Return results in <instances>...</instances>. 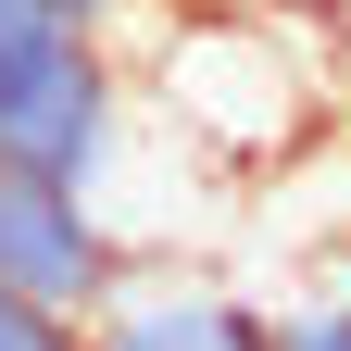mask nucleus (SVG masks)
Returning <instances> with one entry per match:
<instances>
[{"mask_svg": "<svg viewBox=\"0 0 351 351\" xmlns=\"http://www.w3.org/2000/svg\"><path fill=\"white\" fill-rule=\"evenodd\" d=\"M138 101L189 138L213 176H276L289 151H314L326 125H351V75L326 51L314 13H263V0H163L151 25L113 38Z\"/></svg>", "mask_w": 351, "mask_h": 351, "instance_id": "f257e3e1", "label": "nucleus"}, {"mask_svg": "<svg viewBox=\"0 0 351 351\" xmlns=\"http://www.w3.org/2000/svg\"><path fill=\"white\" fill-rule=\"evenodd\" d=\"M138 125V75L75 0H0V163L101 189L113 138Z\"/></svg>", "mask_w": 351, "mask_h": 351, "instance_id": "f03ea898", "label": "nucleus"}, {"mask_svg": "<svg viewBox=\"0 0 351 351\" xmlns=\"http://www.w3.org/2000/svg\"><path fill=\"white\" fill-rule=\"evenodd\" d=\"M88 351H276V301L226 263L138 251L113 276V301L88 314Z\"/></svg>", "mask_w": 351, "mask_h": 351, "instance_id": "7ed1b4c3", "label": "nucleus"}, {"mask_svg": "<svg viewBox=\"0 0 351 351\" xmlns=\"http://www.w3.org/2000/svg\"><path fill=\"white\" fill-rule=\"evenodd\" d=\"M125 263H138V251L113 239V213L88 201V189L0 163V289H25V301H51V314H75V326H88V314L113 301Z\"/></svg>", "mask_w": 351, "mask_h": 351, "instance_id": "20e7f679", "label": "nucleus"}, {"mask_svg": "<svg viewBox=\"0 0 351 351\" xmlns=\"http://www.w3.org/2000/svg\"><path fill=\"white\" fill-rule=\"evenodd\" d=\"M276 351H351V263L301 301V314H276Z\"/></svg>", "mask_w": 351, "mask_h": 351, "instance_id": "39448f33", "label": "nucleus"}, {"mask_svg": "<svg viewBox=\"0 0 351 351\" xmlns=\"http://www.w3.org/2000/svg\"><path fill=\"white\" fill-rule=\"evenodd\" d=\"M0 351H88V326L51 314V301H25V289H0Z\"/></svg>", "mask_w": 351, "mask_h": 351, "instance_id": "423d86ee", "label": "nucleus"}, {"mask_svg": "<svg viewBox=\"0 0 351 351\" xmlns=\"http://www.w3.org/2000/svg\"><path fill=\"white\" fill-rule=\"evenodd\" d=\"M75 13H88V25H101V38H125V25H151V13H163V0H75Z\"/></svg>", "mask_w": 351, "mask_h": 351, "instance_id": "0eeeda50", "label": "nucleus"}, {"mask_svg": "<svg viewBox=\"0 0 351 351\" xmlns=\"http://www.w3.org/2000/svg\"><path fill=\"white\" fill-rule=\"evenodd\" d=\"M314 25H326V51H339V75H351V0H314Z\"/></svg>", "mask_w": 351, "mask_h": 351, "instance_id": "6e6552de", "label": "nucleus"}]
</instances>
